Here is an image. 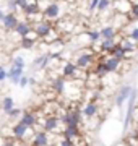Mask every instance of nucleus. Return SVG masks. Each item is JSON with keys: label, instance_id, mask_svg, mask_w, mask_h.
<instances>
[{"label": "nucleus", "instance_id": "f257e3e1", "mask_svg": "<svg viewBox=\"0 0 138 146\" xmlns=\"http://www.w3.org/2000/svg\"><path fill=\"white\" fill-rule=\"evenodd\" d=\"M96 54L90 52V50H85V52H81L78 57H76V60H75V65L78 68H81V70H88L90 67H94L96 65Z\"/></svg>", "mask_w": 138, "mask_h": 146}, {"label": "nucleus", "instance_id": "f03ea898", "mask_svg": "<svg viewBox=\"0 0 138 146\" xmlns=\"http://www.w3.org/2000/svg\"><path fill=\"white\" fill-rule=\"evenodd\" d=\"M37 122H41L42 131H46V133H55L58 130V125H62L58 115H46L42 120H37Z\"/></svg>", "mask_w": 138, "mask_h": 146}, {"label": "nucleus", "instance_id": "7ed1b4c3", "mask_svg": "<svg viewBox=\"0 0 138 146\" xmlns=\"http://www.w3.org/2000/svg\"><path fill=\"white\" fill-rule=\"evenodd\" d=\"M54 28L55 26H54L49 20H41V21H37L36 25H34V33H36V36L39 37V39L44 41V39L54 31Z\"/></svg>", "mask_w": 138, "mask_h": 146}, {"label": "nucleus", "instance_id": "20e7f679", "mask_svg": "<svg viewBox=\"0 0 138 146\" xmlns=\"http://www.w3.org/2000/svg\"><path fill=\"white\" fill-rule=\"evenodd\" d=\"M62 15V7L58 2H52V3H49L46 8H42V16L44 20H57L58 16Z\"/></svg>", "mask_w": 138, "mask_h": 146}, {"label": "nucleus", "instance_id": "39448f33", "mask_svg": "<svg viewBox=\"0 0 138 146\" xmlns=\"http://www.w3.org/2000/svg\"><path fill=\"white\" fill-rule=\"evenodd\" d=\"M132 91H133V88L130 86V84H125V86H122V88L117 91V94H115V106L119 107V109H122L123 104L128 102V98L132 96Z\"/></svg>", "mask_w": 138, "mask_h": 146}, {"label": "nucleus", "instance_id": "423d86ee", "mask_svg": "<svg viewBox=\"0 0 138 146\" xmlns=\"http://www.w3.org/2000/svg\"><path fill=\"white\" fill-rule=\"evenodd\" d=\"M31 128H28L23 122H16L15 125L11 127V136L13 138H16V140H20V141H25V138H26V135L28 133H31Z\"/></svg>", "mask_w": 138, "mask_h": 146}, {"label": "nucleus", "instance_id": "0eeeda50", "mask_svg": "<svg viewBox=\"0 0 138 146\" xmlns=\"http://www.w3.org/2000/svg\"><path fill=\"white\" fill-rule=\"evenodd\" d=\"M81 114H83V119H94L96 115L99 114V104L96 101H88L83 107H81Z\"/></svg>", "mask_w": 138, "mask_h": 146}, {"label": "nucleus", "instance_id": "6e6552de", "mask_svg": "<svg viewBox=\"0 0 138 146\" xmlns=\"http://www.w3.org/2000/svg\"><path fill=\"white\" fill-rule=\"evenodd\" d=\"M62 73H64L65 80L68 78V80H80V81H83V80L80 78V75H78V67H76L73 62H65Z\"/></svg>", "mask_w": 138, "mask_h": 146}, {"label": "nucleus", "instance_id": "1a4fd4ad", "mask_svg": "<svg viewBox=\"0 0 138 146\" xmlns=\"http://www.w3.org/2000/svg\"><path fill=\"white\" fill-rule=\"evenodd\" d=\"M33 33V25H31V21L29 20H20V23H18V26H16L15 29V34L20 39H23V37H26L29 36Z\"/></svg>", "mask_w": 138, "mask_h": 146}, {"label": "nucleus", "instance_id": "9d476101", "mask_svg": "<svg viewBox=\"0 0 138 146\" xmlns=\"http://www.w3.org/2000/svg\"><path fill=\"white\" fill-rule=\"evenodd\" d=\"M31 146H50V136H49V133H46L42 130L36 131L33 135Z\"/></svg>", "mask_w": 138, "mask_h": 146}, {"label": "nucleus", "instance_id": "9b49d317", "mask_svg": "<svg viewBox=\"0 0 138 146\" xmlns=\"http://www.w3.org/2000/svg\"><path fill=\"white\" fill-rule=\"evenodd\" d=\"M18 23H20V20H18L16 13H11V11H8V13L5 15V18H3V21H2V25H3V28H5L7 33L15 31L16 26H18Z\"/></svg>", "mask_w": 138, "mask_h": 146}, {"label": "nucleus", "instance_id": "f8f14e48", "mask_svg": "<svg viewBox=\"0 0 138 146\" xmlns=\"http://www.w3.org/2000/svg\"><path fill=\"white\" fill-rule=\"evenodd\" d=\"M20 122H23L28 128H31L33 130V128L37 125V117H36L34 112H31V110H23L21 117H20Z\"/></svg>", "mask_w": 138, "mask_h": 146}, {"label": "nucleus", "instance_id": "ddd939ff", "mask_svg": "<svg viewBox=\"0 0 138 146\" xmlns=\"http://www.w3.org/2000/svg\"><path fill=\"white\" fill-rule=\"evenodd\" d=\"M104 62H106V67H107V72L109 73L119 72L120 67H122V62H120L119 58L112 57V55H106V57H104Z\"/></svg>", "mask_w": 138, "mask_h": 146}, {"label": "nucleus", "instance_id": "4468645a", "mask_svg": "<svg viewBox=\"0 0 138 146\" xmlns=\"http://www.w3.org/2000/svg\"><path fill=\"white\" fill-rule=\"evenodd\" d=\"M112 7H115L117 13H122V15H128L132 10V2L130 0H115Z\"/></svg>", "mask_w": 138, "mask_h": 146}, {"label": "nucleus", "instance_id": "2eb2a0df", "mask_svg": "<svg viewBox=\"0 0 138 146\" xmlns=\"http://www.w3.org/2000/svg\"><path fill=\"white\" fill-rule=\"evenodd\" d=\"M25 75V68H20V67H13L11 65L10 70H8V80H10L13 84H18L21 76Z\"/></svg>", "mask_w": 138, "mask_h": 146}, {"label": "nucleus", "instance_id": "dca6fc26", "mask_svg": "<svg viewBox=\"0 0 138 146\" xmlns=\"http://www.w3.org/2000/svg\"><path fill=\"white\" fill-rule=\"evenodd\" d=\"M37 39H39V37L36 36V33H34V29H33V33L29 34V36L20 39V47H21V49H26V50L28 49H33V47L36 46Z\"/></svg>", "mask_w": 138, "mask_h": 146}, {"label": "nucleus", "instance_id": "f3484780", "mask_svg": "<svg viewBox=\"0 0 138 146\" xmlns=\"http://www.w3.org/2000/svg\"><path fill=\"white\" fill-rule=\"evenodd\" d=\"M65 89H67V81H65L64 76H58L52 81V91L55 94H64Z\"/></svg>", "mask_w": 138, "mask_h": 146}, {"label": "nucleus", "instance_id": "a211bd4d", "mask_svg": "<svg viewBox=\"0 0 138 146\" xmlns=\"http://www.w3.org/2000/svg\"><path fill=\"white\" fill-rule=\"evenodd\" d=\"M117 44H119V42H117L115 39H102V41H101V47H99V49H101V52L111 55V52L117 47Z\"/></svg>", "mask_w": 138, "mask_h": 146}, {"label": "nucleus", "instance_id": "6ab92c4d", "mask_svg": "<svg viewBox=\"0 0 138 146\" xmlns=\"http://www.w3.org/2000/svg\"><path fill=\"white\" fill-rule=\"evenodd\" d=\"M119 46L122 47V49H125L127 52H133L135 49H137V42L132 41L128 36H123L120 41H119Z\"/></svg>", "mask_w": 138, "mask_h": 146}, {"label": "nucleus", "instance_id": "aec40b11", "mask_svg": "<svg viewBox=\"0 0 138 146\" xmlns=\"http://www.w3.org/2000/svg\"><path fill=\"white\" fill-rule=\"evenodd\" d=\"M99 31H101V37H102V39H115V36H117V29L112 26V25L101 28Z\"/></svg>", "mask_w": 138, "mask_h": 146}, {"label": "nucleus", "instance_id": "412c9836", "mask_svg": "<svg viewBox=\"0 0 138 146\" xmlns=\"http://www.w3.org/2000/svg\"><path fill=\"white\" fill-rule=\"evenodd\" d=\"M86 37H88V41L91 42V44H96V42L102 41L101 37V31H98V29H88V31H85Z\"/></svg>", "mask_w": 138, "mask_h": 146}, {"label": "nucleus", "instance_id": "4be33fe9", "mask_svg": "<svg viewBox=\"0 0 138 146\" xmlns=\"http://www.w3.org/2000/svg\"><path fill=\"white\" fill-rule=\"evenodd\" d=\"M111 55H112V57H115V58H119L120 62H123V60H127L128 52L125 50V49H122V47L119 46V44H117V47H115V49H114V50L111 52Z\"/></svg>", "mask_w": 138, "mask_h": 146}, {"label": "nucleus", "instance_id": "5701e85b", "mask_svg": "<svg viewBox=\"0 0 138 146\" xmlns=\"http://www.w3.org/2000/svg\"><path fill=\"white\" fill-rule=\"evenodd\" d=\"M13 104H15V99L11 98V96H5L3 99H2V110L8 114L11 109H13Z\"/></svg>", "mask_w": 138, "mask_h": 146}, {"label": "nucleus", "instance_id": "b1692460", "mask_svg": "<svg viewBox=\"0 0 138 146\" xmlns=\"http://www.w3.org/2000/svg\"><path fill=\"white\" fill-rule=\"evenodd\" d=\"M112 3H114L112 0H99V3H98V8H96V10L99 11V13H101V11H106V10H109V8L112 7Z\"/></svg>", "mask_w": 138, "mask_h": 146}, {"label": "nucleus", "instance_id": "393cba45", "mask_svg": "<svg viewBox=\"0 0 138 146\" xmlns=\"http://www.w3.org/2000/svg\"><path fill=\"white\" fill-rule=\"evenodd\" d=\"M128 16H130V20L138 21V3L137 2H132V10H130V13H128Z\"/></svg>", "mask_w": 138, "mask_h": 146}, {"label": "nucleus", "instance_id": "a878e982", "mask_svg": "<svg viewBox=\"0 0 138 146\" xmlns=\"http://www.w3.org/2000/svg\"><path fill=\"white\" fill-rule=\"evenodd\" d=\"M47 55L49 54H42V55H39V57H36L34 60H33V67H39L41 68V65L44 63V60L47 58Z\"/></svg>", "mask_w": 138, "mask_h": 146}, {"label": "nucleus", "instance_id": "bb28decb", "mask_svg": "<svg viewBox=\"0 0 138 146\" xmlns=\"http://www.w3.org/2000/svg\"><path fill=\"white\" fill-rule=\"evenodd\" d=\"M11 65H13V67L25 68L26 63H25V58H23V57H13V58H11Z\"/></svg>", "mask_w": 138, "mask_h": 146}, {"label": "nucleus", "instance_id": "cd10ccee", "mask_svg": "<svg viewBox=\"0 0 138 146\" xmlns=\"http://www.w3.org/2000/svg\"><path fill=\"white\" fill-rule=\"evenodd\" d=\"M21 114H23V110H20V109H16V107H13V109H11L7 115H8L10 119H20V117H21Z\"/></svg>", "mask_w": 138, "mask_h": 146}, {"label": "nucleus", "instance_id": "c85d7f7f", "mask_svg": "<svg viewBox=\"0 0 138 146\" xmlns=\"http://www.w3.org/2000/svg\"><path fill=\"white\" fill-rule=\"evenodd\" d=\"M132 41H135V42H138V26H133L130 31H128V34H127Z\"/></svg>", "mask_w": 138, "mask_h": 146}, {"label": "nucleus", "instance_id": "c756f323", "mask_svg": "<svg viewBox=\"0 0 138 146\" xmlns=\"http://www.w3.org/2000/svg\"><path fill=\"white\" fill-rule=\"evenodd\" d=\"M15 2H16V5H18V10L23 11L28 5H29V3H31L33 0H15Z\"/></svg>", "mask_w": 138, "mask_h": 146}, {"label": "nucleus", "instance_id": "7c9ffc66", "mask_svg": "<svg viewBox=\"0 0 138 146\" xmlns=\"http://www.w3.org/2000/svg\"><path fill=\"white\" fill-rule=\"evenodd\" d=\"M55 146H75V141L67 140V138H64V136H62V138L58 140V143H57Z\"/></svg>", "mask_w": 138, "mask_h": 146}, {"label": "nucleus", "instance_id": "2f4dec72", "mask_svg": "<svg viewBox=\"0 0 138 146\" xmlns=\"http://www.w3.org/2000/svg\"><path fill=\"white\" fill-rule=\"evenodd\" d=\"M7 8H8L11 13H15V11L18 10V5H16L15 0H7Z\"/></svg>", "mask_w": 138, "mask_h": 146}, {"label": "nucleus", "instance_id": "473e14b6", "mask_svg": "<svg viewBox=\"0 0 138 146\" xmlns=\"http://www.w3.org/2000/svg\"><path fill=\"white\" fill-rule=\"evenodd\" d=\"M29 83H31V78H28L26 75H23L21 80H20V83H18V86H20V88H26Z\"/></svg>", "mask_w": 138, "mask_h": 146}, {"label": "nucleus", "instance_id": "72a5a7b5", "mask_svg": "<svg viewBox=\"0 0 138 146\" xmlns=\"http://www.w3.org/2000/svg\"><path fill=\"white\" fill-rule=\"evenodd\" d=\"M7 78H8V72H7L2 65H0V81H5Z\"/></svg>", "mask_w": 138, "mask_h": 146}, {"label": "nucleus", "instance_id": "f704fd0d", "mask_svg": "<svg viewBox=\"0 0 138 146\" xmlns=\"http://www.w3.org/2000/svg\"><path fill=\"white\" fill-rule=\"evenodd\" d=\"M98 3H99V0H90V11H96V8H98Z\"/></svg>", "mask_w": 138, "mask_h": 146}, {"label": "nucleus", "instance_id": "c9c22d12", "mask_svg": "<svg viewBox=\"0 0 138 146\" xmlns=\"http://www.w3.org/2000/svg\"><path fill=\"white\" fill-rule=\"evenodd\" d=\"M5 15H7V13H5L3 10H2V7H0V21H3V18H5Z\"/></svg>", "mask_w": 138, "mask_h": 146}, {"label": "nucleus", "instance_id": "e433bc0d", "mask_svg": "<svg viewBox=\"0 0 138 146\" xmlns=\"http://www.w3.org/2000/svg\"><path fill=\"white\" fill-rule=\"evenodd\" d=\"M0 109H2V99H0Z\"/></svg>", "mask_w": 138, "mask_h": 146}, {"label": "nucleus", "instance_id": "4c0bfd02", "mask_svg": "<svg viewBox=\"0 0 138 146\" xmlns=\"http://www.w3.org/2000/svg\"><path fill=\"white\" fill-rule=\"evenodd\" d=\"M101 146H104V145H101Z\"/></svg>", "mask_w": 138, "mask_h": 146}]
</instances>
